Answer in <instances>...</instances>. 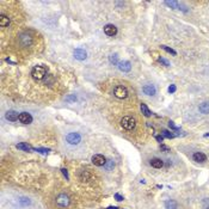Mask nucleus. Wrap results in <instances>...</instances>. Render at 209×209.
<instances>
[{
	"label": "nucleus",
	"mask_w": 209,
	"mask_h": 209,
	"mask_svg": "<svg viewBox=\"0 0 209 209\" xmlns=\"http://www.w3.org/2000/svg\"><path fill=\"white\" fill-rule=\"evenodd\" d=\"M55 203L59 208H67L71 204V198L67 194H60V195L56 196Z\"/></svg>",
	"instance_id": "1"
},
{
	"label": "nucleus",
	"mask_w": 209,
	"mask_h": 209,
	"mask_svg": "<svg viewBox=\"0 0 209 209\" xmlns=\"http://www.w3.org/2000/svg\"><path fill=\"white\" fill-rule=\"evenodd\" d=\"M47 74V69L43 66H35L31 71V75L35 80H43Z\"/></svg>",
	"instance_id": "2"
},
{
	"label": "nucleus",
	"mask_w": 209,
	"mask_h": 209,
	"mask_svg": "<svg viewBox=\"0 0 209 209\" xmlns=\"http://www.w3.org/2000/svg\"><path fill=\"white\" fill-rule=\"evenodd\" d=\"M121 126L127 130H133L136 127V121H135V118L132 117V116H124L121 119Z\"/></svg>",
	"instance_id": "3"
},
{
	"label": "nucleus",
	"mask_w": 209,
	"mask_h": 209,
	"mask_svg": "<svg viewBox=\"0 0 209 209\" xmlns=\"http://www.w3.org/2000/svg\"><path fill=\"white\" fill-rule=\"evenodd\" d=\"M114 94H115V97H117L119 99H124V98L128 97V91H127V88L124 86L118 85V86H116L114 88Z\"/></svg>",
	"instance_id": "4"
},
{
	"label": "nucleus",
	"mask_w": 209,
	"mask_h": 209,
	"mask_svg": "<svg viewBox=\"0 0 209 209\" xmlns=\"http://www.w3.org/2000/svg\"><path fill=\"white\" fill-rule=\"evenodd\" d=\"M66 140L71 145H78L80 141H81V136H80L79 133H69L66 136Z\"/></svg>",
	"instance_id": "5"
},
{
	"label": "nucleus",
	"mask_w": 209,
	"mask_h": 209,
	"mask_svg": "<svg viewBox=\"0 0 209 209\" xmlns=\"http://www.w3.org/2000/svg\"><path fill=\"white\" fill-rule=\"evenodd\" d=\"M92 163L97 166H104L107 164V159L104 158V155L102 154H96L92 157Z\"/></svg>",
	"instance_id": "6"
},
{
	"label": "nucleus",
	"mask_w": 209,
	"mask_h": 209,
	"mask_svg": "<svg viewBox=\"0 0 209 209\" xmlns=\"http://www.w3.org/2000/svg\"><path fill=\"white\" fill-rule=\"evenodd\" d=\"M19 122L23 123V124H29L33 122V116H31L30 114H28V112H22V114H19Z\"/></svg>",
	"instance_id": "7"
},
{
	"label": "nucleus",
	"mask_w": 209,
	"mask_h": 209,
	"mask_svg": "<svg viewBox=\"0 0 209 209\" xmlns=\"http://www.w3.org/2000/svg\"><path fill=\"white\" fill-rule=\"evenodd\" d=\"M104 33H105L108 36H115L117 34V28L114 25V24H108V25L104 26Z\"/></svg>",
	"instance_id": "8"
},
{
	"label": "nucleus",
	"mask_w": 209,
	"mask_h": 209,
	"mask_svg": "<svg viewBox=\"0 0 209 209\" xmlns=\"http://www.w3.org/2000/svg\"><path fill=\"white\" fill-rule=\"evenodd\" d=\"M74 58H75L77 60L83 61V60H85V59L87 58V53H86L84 49H81V48H78V49L74 50Z\"/></svg>",
	"instance_id": "9"
},
{
	"label": "nucleus",
	"mask_w": 209,
	"mask_h": 209,
	"mask_svg": "<svg viewBox=\"0 0 209 209\" xmlns=\"http://www.w3.org/2000/svg\"><path fill=\"white\" fill-rule=\"evenodd\" d=\"M142 91H143L145 94H147V96H154L155 92H157L154 85H151V84L145 85V86L142 87Z\"/></svg>",
	"instance_id": "10"
},
{
	"label": "nucleus",
	"mask_w": 209,
	"mask_h": 209,
	"mask_svg": "<svg viewBox=\"0 0 209 209\" xmlns=\"http://www.w3.org/2000/svg\"><path fill=\"white\" fill-rule=\"evenodd\" d=\"M118 69L122 71V72H130L132 63L129 61H121V62H118Z\"/></svg>",
	"instance_id": "11"
},
{
	"label": "nucleus",
	"mask_w": 209,
	"mask_h": 209,
	"mask_svg": "<svg viewBox=\"0 0 209 209\" xmlns=\"http://www.w3.org/2000/svg\"><path fill=\"white\" fill-rule=\"evenodd\" d=\"M6 118L9 119V121H11V122H14V121H17V119L19 118V115H18L17 111L10 110V111L6 112Z\"/></svg>",
	"instance_id": "12"
},
{
	"label": "nucleus",
	"mask_w": 209,
	"mask_h": 209,
	"mask_svg": "<svg viewBox=\"0 0 209 209\" xmlns=\"http://www.w3.org/2000/svg\"><path fill=\"white\" fill-rule=\"evenodd\" d=\"M192 158H194V160L197 163H204L207 160V155L204 153H202V152H196V153H194V155H192Z\"/></svg>",
	"instance_id": "13"
},
{
	"label": "nucleus",
	"mask_w": 209,
	"mask_h": 209,
	"mask_svg": "<svg viewBox=\"0 0 209 209\" xmlns=\"http://www.w3.org/2000/svg\"><path fill=\"white\" fill-rule=\"evenodd\" d=\"M151 165L153 166L154 168H162V167L164 166V163H163V160H162V159L154 158V159H152V160H151Z\"/></svg>",
	"instance_id": "14"
},
{
	"label": "nucleus",
	"mask_w": 209,
	"mask_h": 209,
	"mask_svg": "<svg viewBox=\"0 0 209 209\" xmlns=\"http://www.w3.org/2000/svg\"><path fill=\"white\" fill-rule=\"evenodd\" d=\"M10 24V18L6 17L5 14H0V26L5 28V26H9Z\"/></svg>",
	"instance_id": "15"
},
{
	"label": "nucleus",
	"mask_w": 209,
	"mask_h": 209,
	"mask_svg": "<svg viewBox=\"0 0 209 209\" xmlns=\"http://www.w3.org/2000/svg\"><path fill=\"white\" fill-rule=\"evenodd\" d=\"M165 207H166V209H177L178 208V203L173 200H168L165 202Z\"/></svg>",
	"instance_id": "16"
},
{
	"label": "nucleus",
	"mask_w": 209,
	"mask_h": 209,
	"mask_svg": "<svg viewBox=\"0 0 209 209\" xmlns=\"http://www.w3.org/2000/svg\"><path fill=\"white\" fill-rule=\"evenodd\" d=\"M198 109H200V111L202 112V114H204V115H206V114H209V103H208V102L202 103V104L200 105Z\"/></svg>",
	"instance_id": "17"
},
{
	"label": "nucleus",
	"mask_w": 209,
	"mask_h": 209,
	"mask_svg": "<svg viewBox=\"0 0 209 209\" xmlns=\"http://www.w3.org/2000/svg\"><path fill=\"white\" fill-rule=\"evenodd\" d=\"M17 148H18V149H22V151H25V152H29L30 149H33V147H31L30 145L25 143V142L18 143V145H17Z\"/></svg>",
	"instance_id": "18"
},
{
	"label": "nucleus",
	"mask_w": 209,
	"mask_h": 209,
	"mask_svg": "<svg viewBox=\"0 0 209 209\" xmlns=\"http://www.w3.org/2000/svg\"><path fill=\"white\" fill-rule=\"evenodd\" d=\"M141 111H142V114L146 116V117H149L151 115H152V112H151V110L147 108V105L146 104H141Z\"/></svg>",
	"instance_id": "19"
},
{
	"label": "nucleus",
	"mask_w": 209,
	"mask_h": 209,
	"mask_svg": "<svg viewBox=\"0 0 209 209\" xmlns=\"http://www.w3.org/2000/svg\"><path fill=\"white\" fill-rule=\"evenodd\" d=\"M165 5L170 6L171 9H178L179 7V3H177V1H165Z\"/></svg>",
	"instance_id": "20"
},
{
	"label": "nucleus",
	"mask_w": 209,
	"mask_h": 209,
	"mask_svg": "<svg viewBox=\"0 0 209 209\" xmlns=\"http://www.w3.org/2000/svg\"><path fill=\"white\" fill-rule=\"evenodd\" d=\"M19 203H20L22 207H26V206L30 204V200H29V198H25V197H23V198L19 200Z\"/></svg>",
	"instance_id": "21"
},
{
	"label": "nucleus",
	"mask_w": 209,
	"mask_h": 209,
	"mask_svg": "<svg viewBox=\"0 0 209 209\" xmlns=\"http://www.w3.org/2000/svg\"><path fill=\"white\" fill-rule=\"evenodd\" d=\"M65 100H66V102H68V103H74V102L77 100V96H75V94L67 96V97L65 98Z\"/></svg>",
	"instance_id": "22"
},
{
	"label": "nucleus",
	"mask_w": 209,
	"mask_h": 209,
	"mask_svg": "<svg viewBox=\"0 0 209 209\" xmlns=\"http://www.w3.org/2000/svg\"><path fill=\"white\" fill-rule=\"evenodd\" d=\"M110 62L111 63H117L118 65V56H117V54H112V55H110Z\"/></svg>",
	"instance_id": "23"
},
{
	"label": "nucleus",
	"mask_w": 209,
	"mask_h": 209,
	"mask_svg": "<svg viewBox=\"0 0 209 209\" xmlns=\"http://www.w3.org/2000/svg\"><path fill=\"white\" fill-rule=\"evenodd\" d=\"M104 167H105V168H107V170H108V171H110V170H111V168H112V167H114V162H112V160H109V162H107V164H105V165H104Z\"/></svg>",
	"instance_id": "24"
},
{
	"label": "nucleus",
	"mask_w": 209,
	"mask_h": 209,
	"mask_svg": "<svg viewBox=\"0 0 209 209\" xmlns=\"http://www.w3.org/2000/svg\"><path fill=\"white\" fill-rule=\"evenodd\" d=\"M163 136H165V138H168V139H172V138H174V134L167 132V130H163Z\"/></svg>",
	"instance_id": "25"
},
{
	"label": "nucleus",
	"mask_w": 209,
	"mask_h": 209,
	"mask_svg": "<svg viewBox=\"0 0 209 209\" xmlns=\"http://www.w3.org/2000/svg\"><path fill=\"white\" fill-rule=\"evenodd\" d=\"M162 48L164 50H166L167 53H170V54H172V55H177V53L173 50V49H171V48H168V47H166V45H162Z\"/></svg>",
	"instance_id": "26"
},
{
	"label": "nucleus",
	"mask_w": 209,
	"mask_h": 209,
	"mask_svg": "<svg viewBox=\"0 0 209 209\" xmlns=\"http://www.w3.org/2000/svg\"><path fill=\"white\" fill-rule=\"evenodd\" d=\"M168 127H170L171 129H173V130H178V129H179V128L177 127V126H176V124H174L172 121H170V122H168Z\"/></svg>",
	"instance_id": "27"
},
{
	"label": "nucleus",
	"mask_w": 209,
	"mask_h": 209,
	"mask_svg": "<svg viewBox=\"0 0 209 209\" xmlns=\"http://www.w3.org/2000/svg\"><path fill=\"white\" fill-rule=\"evenodd\" d=\"M159 62H162V63H164V65H165V66H167V67H168V66H170V62H168L167 60H165V59H163V58H160V59H159Z\"/></svg>",
	"instance_id": "28"
},
{
	"label": "nucleus",
	"mask_w": 209,
	"mask_h": 209,
	"mask_svg": "<svg viewBox=\"0 0 209 209\" xmlns=\"http://www.w3.org/2000/svg\"><path fill=\"white\" fill-rule=\"evenodd\" d=\"M36 151L41 152V153H43V154H47L48 152H49V149H45V148H36Z\"/></svg>",
	"instance_id": "29"
},
{
	"label": "nucleus",
	"mask_w": 209,
	"mask_h": 209,
	"mask_svg": "<svg viewBox=\"0 0 209 209\" xmlns=\"http://www.w3.org/2000/svg\"><path fill=\"white\" fill-rule=\"evenodd\" d=\"M174 91H176V86L174 85H171L170 87H168V92H170V93H173Z\"/></svg>",
	"instance_id": "30"
},
{
	"label": "nucleus",
	"mask_w": 209,
	"mask_h": 209,
	"mask_svg": "<svg viewBox=\"0 0 209 209\" xmlns=\"http://www.w3.org/2000/svg\"><path fill=\"white\" fill-rule=\"evenodd\" d=\"M155 139H157V141H158V142H163L164 136H163V135H158V136H155Z\"/></svg>",
	"instance_id": "31"
},
{
	"label": "nucleus",
	"mask_w": 209,
	"mask_h": 209,
	"mask_svg": "<svg viewBox=\"0 0 209 209\" xmlns=\"http://www.w3.org/2000/svg\"><path fill=\"white\" fill-rule=\"evenodd\" d=\"M115 198H116L117 201H122V200H123V197L119 195V194H116V195H115Z\"/></svg>",
	"instance_id": "32"
},
{
	"label": "nucleus",
	"mask_w": 209,
	"mask_h": 209,
	"mask_svg": "<svg viewBox=\"0 0 209 209\" xmlns=\"http://www.w3.org/2000/svg\"><path fill=\"white\" fill-rule=\"evenodd\" d=\"M61 171H62V173H63V174H65V176H66V178L68 179V172H67V170H66V168H62V170H61Z\"/></svg>",
	"instance_id": "33"
},
{
	"label": "nucleus",
	"mask_w": 209,
	"mask_h": 209,
	"mask_svg": "<svg viewBox=\"0 0 209 209\" xmlns=\"http://www.w3.org/2000/svg\"><path fill=\"white\" fill-rule=\"evenodd\" d=\"M162 149H164V151H170V149H168L167 147H165V146H162Z\"/></svg>",
	"instance_id": "34"
},
{
	"label": "nucleus",
	"mask_w": 209,
	"mask_h": 209,
	"mask_svg": "<svg viewBox=\"0 0 209 209\" xmlns=\"http://www.w3.org/2000/svg\"><path fill=\"white\" fill-rule=\"evenodd\" d=\"M108 209H118V208H117V207H109Z\"/></svg>",
	"instance_id": "35"
},
{
	"label": "nucleus",
	"mask_w": 209,
	"mask_h": 209,
	"mask_svg": "<svg viewBox=\"0 0 209 209\" xmlns=\"http://www.w3.org/2000/svg\"><path fill=\"white\" fill-rule=\"evenodd\" d=\"M204 136H207V138H209V133H207V134H206Z\"/></svg>",
	"instance_id": "36"
},
{
	"label": "nucleus",
	"mask_w": 209,
	"mask_h": 209,
	"mask_svg": "<svg viewBox=\"0 0 209 209\" xmlns=\"http://www.w3.org/2000/svg\"><path fill=\"white\" fill-rule=\"evenodd\" d=\"M207 209H209V207H207Z\"/></svg>",
	"instance_id": "37"
}]
</instances>
